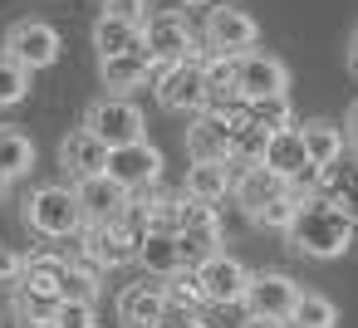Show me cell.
Returning a JSON list of instances; mask_svg holds the SVG:
<instances>
[{"label": "cell", "instance_id": "cell-1", "mask_svg": "<svg viewBox=\"0 0 358 328\" xmlns=\"http://www.w3.org/2000/svg\"><path fill=\"white\" fill-rule=\"evenodd\" d=\"M353 225H358V221H353V211H348L343 201H334V196H309V201H299L294 221L285 225V240H289V250H299V255H309V260H334V255L348 250Z\"/></svg>", "mask_w": 358, "mask_h": 328}, {"label": "cell", "instance_id": "cell-2", "mask_svg": "<svg viewBox=\"0 0 358 328\" xmlns=\"http://www.w3.org/2000/svg\"><path fill=\"white\" fill-rule=\"evenodd\" d=\"M148 230H152L148 206H128V211H123V216H113V221H89L84 260H94L99 269L128 264V260H138V250H143V235H148Z\"/></svg>", "mask_w": 358, "mask_h": 328}, {"label": "cell", "instance_id": "cell-3", "mask_svg": "<svg viewBox=\"0 0 358 328\" xmlns=\"http://www.w3.org/2000/svg\"><path fill=\"white\" fill-rule=\"evenodd\" d=\"M206 98H211V84H206V64L196 54L157 69V103L162 108H172V113H201Z\"/></svg>", "mask_w": 358, "mask_h": 328}, {"label": "cell", "instance_id": "cell-4", "mask_svg": "<svg viewBox=\"0 0 358 328\" xmlns=\"http://www.w3.org/2000/svg\"><path fill=\"white\" fill-rule=\"evenodd\" d=\"M25 221H30V230H40V235H50V240L79 235V225H84L79 191H69V186H40V191L30 196V206H25Z\"/></svg>", "mask_w": 358, "mask_h": 328}, {"label": "cell", "instance_id": "cell-5", "mask_svg": "<svg viewBox=\"0 0 358 328\" xmlns=\"http://www.w3.org/2000/svg\"><path fill=\"white\" fill-rule=\"evenodd\" d=\"M177 245H182V264H201L206 255H216V245H221L216 201H196V196L182 201V230H177Z\"/></svg>", "mask_w": 358, "mask_h": 328}, {"label": "cell", "instance_id": "cell-6", "mask_svg": "<svg viewBox=\"0 0 358 328\" xmlns=\"http://www.w3.org/2000/svg\"><path fill=\"white\" fill-rule=\"evenodd\" d=\"M84 128H89L94 137H103L108 147H123V142H138V137H143V108L113 94V98H99V103L89 108Z\"/></svg>", "mask_w": 358, "mask_h": 328}, {"label": "cell", "instance_id": "cell-7", "mask_svg": "<svg viewBox=\"0 0 358 328\" xmlns=\"http://www.w3.org/2000/svg\"><path fill=\"white\" fill-rule=\"evenodd\" d=\"M187 152L192 162H231L236 152V123L221 108H201L187 128Z\"/></svg>", "mask_w": 358, "mask_h": 328}, {"label": "cell", "instance_id": "cell-8", "mask_svg": "<svg viewBox=\"0 0 358 328\" xmlns=\"http://www.w3.org/2000/svg\"><path fill=\"white\" fill-rule=\"evenodd\" d=\"M157 172H162V152H157L148 137L123 142V147H108V177H113V181H123L128 191L152 186V181H157Z\"/></svg>", "mask_w": 358, "mask_h": 328}, {"label": "cell", "instance_id": "cell-9", "mask_svg": "<svg viewBox=\"0 0 358 328\" xmlns=\"http://www.w3.org/2000/svg\"><path fill=\"white\" fill-rule=\"evenodd\" d=\"M255 40H260V25L250 20V10L216 6L206 15V45L216 54H245V50H255Z\"/></svg>", "mask_w": 358, "mask_h": 328}, {"label": "cell", "instance_id": "cell-10", "mask_svg": "<svg viewBox=\"0 0 358 328\" xmlns=\"http://www.w3.org/2000/svg\"><path fill=\"white\" fill-rule=\"evenodd\" d=\"M6 54H15L30 74H35V69H50V64L59 59V35H55V25H45V20H20V25H10V35H6Z\"/></svg>", "mask_w": 358, "mask_h": 328}, {"label": "cell", "instance_id": "cell-11", "mask_svg": "<svg viewBox=\"0 0 358 328\" xmlns=\"http://www.w3.org/2000/svg\"><path fill=\"white\" fill-rule=\"evenodd\" d=\"M294 299H299V284H294L289 274H250L241 304H245L250 313H260V318H285V323H289Z\"/></svg>", "mask_w": 358, "mask_h": 328}, {"label": "cell", "instance_id": "cell-12", "mask_svg": "<svg viewBox=\"0 0 358 328\" xmlns=\"http://www.w3.org/2000/svg\"><path fill=\"white\" fill-rule=\"evenodd\" d=\"M236 89H241L245 98H275V94H285V89H289V74H285V64H280V59L245 50V54L236 59Z\"/></svg>", "mask_w": 358, "mask_h": 328}, {"label": "cell", "instance_id": "cell-13", "mask_svg": "<svg viewBox=\"0 0 358 328\" xmlns=\"http://www.w3.org/2000/svg\"><path fill=\"white\" fill-rule=\"evenodd\" d=\"M196 274H201V289H206L211 304H241V299H245L250 274H245L241 260H231V255L216 250V255H206V260L196 264Z\"/></svg>", "mask_w": 358, "mask_h": 328}, {"label": "cell", "instance_id": "cell-14", "mask_svg": "<svg viewBox=\"0 0 358 328\" xmlns=\"http://www.w3.org/2000/svg\"><path fill=\"white\" fill-rule=\"evenodd\" d=\"M143 45H148V54H152L157 64H177V59L192 54V30H187L182 15H148Z\"/></svg>", "mask_w": 358, "mask_h": 328}, {"label": "cell", "instance_id": "cell-15", "mask_svg": "<svg viewBox=\"0 0 358 328\" xmlns=\"http://www.w3.org/2000/svg\"><path fill=\"white\" fill-rule=\"evenodd\" d=\"M59 167H64L74 181L108 172V142H103V137H94L89 128H74V133L59 142Z\"/></svg>", "mask_w": 358, "mask_h": 328}, {"label": "cell", "instance_id": "cell-16", "mask_svg": "<svg viewBox=\"0 0 358 328\" xmlns=\"http://www.w3.org/2000/svg\"><path fill=\"white\" fill-rule=\"evenodd\" d=\"M289 191V181L280 177V172H270L265 162H250V167H241V177H236V201H241V211L255 221L275 196H285Z\"/></svg>", "mask_w": 358, "mask_h": 328}, {"label": "cell", "instance_id": "cell-17", "mask_svg": "<svg viewBox=\"0 0 358 328\" xmlns=\"http://www.w3.org/2000/svg\"><path fill=\"white\" fill-rule=\"evenodd\" d=\"M74 191H79L84 221H113V216H123V211H128V186H123V181H113L108 172L84 177Z\"/></svg>", "mask_w": 358, "mask_h": 328}, {"label": "cell", "instance_id": "cell-18", "mask_svg": "<svg viewBox=\"0 0 358 328\" xmlns=\"http://www.w3.org/2000/svg\"><path fill=\"white\" fill-rule=\"evenodd\" d=\"M157 69H162V64H157L148 50H133V54H108V59L99 64L103 89H113V94H128V89L152 84V79H157Z\"/></svg>", "mask_w": 358, "mask_h": 328}, {"label": "cell", "instance_id": "cell-19", "mask_svg": "<svg viewBox=\"0 0 358 328\" xmlns=\"http://www.w3.org/2000/svg\"><path fill=\"white\" fill-rule=\"evenodd\" d=\"M265 167L280 172L285 181H299V177L314 167V162H309V147H304V133H299V128H280V133H270Z\"/></svg>", "mask_w": 358, "mask_h": 328}, {"label": "cell", "instance_id": "cell-20", "mask_svg": "<svg viewBox=\"0 0 358 328\" xmlns=\"http://www.w3.org/2000/svg\"><path fill=\"white\" fill-rule=\"evenodd\" d=\"M162 308H167V289L152 284V279H148V284H133V289L118 294V318H123L128 328H157Z\"/></svg>", "mask_w": 358, "mask_h": 328}, {"label": "cell", "instance_id": "cell-21", "mask_svg": "<svg viewBox=\"0 0 358 328\" xmlns=\"http://www.w3.org/2000/svg\"><path fill=\"white\" fill-rule=\"evenodd\" d=\"M94 50H99V59L148 50V45H143V25H128V20H118V15H103V20L94 25Z\"/></svg>", "mask_w": 358, "mask_h": 328}, {"label": "cell", "instance_id": "cell-22", "mask_svg": "<svg viewBox=\"0 0 358 328\" xmlns=\"http://www.w3.org/2000/svg\"><path fill=\"white\" fill-rule=\"evenodd\" d=\"M138 260L148 264V274H152V279H167V274H177V269H182V245H177V235H172V230H148V235H143Z\"/></svg>", "mask_w": 358, "mask_h": 328}, {"label": "cell", "instance_id": "cell-23", "mask_svg": "<svg viewBox=\"0 0 358 328\" xmlns=\"http://www.w3.org/2000/svg\"><path fill=\"white\" fill-rule=\"evenodd\" d=\"M299 133H304V147H309V162H314V167H334V162L343 157V128H338V123L309 118Z\"/></svg>", "mask_w": 358, "mask_h": 328}, {"label": "cell", "instance_id": "cell-24", "mask_svg": "<svg viewBox=\"0 0 358 328\" xmlns=\"http://www.w3.org/2000/svg\"><path fill=\"white\" fill-rule=\"evenodd\" d=\"M59 294H45V289H30V284H15V313L25 318V323H35V328H50L55 323V313H59Z\"/></svg>", "mask_w": 358, "mask_h": 328}, {"label": "cell", "instance_id": "cell-25", "mask_svg": "<svg viewBox=\"0 0 358 328\" xmlns=\"http://www.w3.org/2000/svg\"><path fill=\"white\" fill-rule=\"evenodd\" d=\"M30 167H35V142H30L25 133H15V128H0V172L15 181V177H25Z\"/></svg>", "mask_w": 358, "mask_h": 328}, {"label": "cell", "instance_id": "cell-26", "mask_svg": "<svg viewBox=\"0 0 358 328\" xmlns=\"http://www.w3.org/2000/svg\"><path fill=\"white\" fill-rule=\"evenodd\" d=\"M231 191V172H226V162H196L192 167V177H187V196H196V201H221Z\"/></svg>", "mask_w": 358, "mask_h": 328}, {"label": "cell", "instance_id": "cell-27", "mask_svg": "<svg viewBox=\"0 0 358 328\" xmlns=\"http://www.w3.org/2000/svg\"><path fill=\"white\" fill-rule=\"evenodd\" d=\"M64 269H69V260H59V255H35V260H25V274H20L15 284L45 289V294H59V284H64Z\"/></svg>", "mask_w": 358, "mask_h": 328}, {"label": "cell", "instance_id": "cell-28", "mask_svg": "<svg viewBox=\"0 0 358 328\" xmlns=\"http://www.w3.org/2000/svg\"><path fill=\"white\" fill-rule=\"evenodd\" d=\"M289 323H294V328H334V323H338V308H334L324 294H304V289H299Z\"/></svg>", "mask_w": 358, "mask_h": 328}, {"label": "cell", "instance_id": "cell-29", "mask_svg": "<svg viewBox=\"0 0 358 328\" xmlns=\"http://www.w3.org/2000/svg\"><path fill=\"white\" fill-rule=\"evenodd\" d=\"M162 289H167V299H172V304H182V308H192V313H196L201 304H211V299H206V289H201V274H196L192 264H182L177 274H167V284H162Z\"/></svg>", "mask_w": 358, "mask_h": 328}, {"label": "cell", "instance_id": "cell-30", "mask_svg": "<svg viewBox=\"0 0 358 328\" xmlns=\"http://www.w3.org/2000/svg\"><path fill=\"white\" fill-rule=\"evenodd\" d=\"M30 94V69L15 54H0V108H10Z\"/></svg>", "mask_w": 358, "mask_h": 328}, {"label": "cell", "instance_id": "cell-31", "mask_svg": "<svg viewBox=\"0 0 358 328\" xmlns=\"http://www.w3.org/2000/svg\"><path fill=\"white\" fill-rule=\"evenodd\" d=\"M265 147H270V128H260V123L245 118V123L236 128V152H231V157H236L241 167H250V162H265Z\"/></svg>", "mask_w": 358, "mask_h": 328}, {"label": "cell", "instance_id": "cell-32", "mask_svg": "<svg viewBox=\"0 0 358 328\" xmlns=\"http://www.w3.org/2000/svg\"><path fill=\"white\" fill-rule=\"evenodd\" d=\"M99 264L89 260V264H69L64 269V284H59V299H84V304H94L99 299V274H94Z\"/></svg>", "mask_w": 358, "mask_h": 328}, {"label": "cell", "instance_id": "cell-33", "mask_svg": "<svg viewBox=\"0 0 358 328\" xmlns=\"http://www.w3.org/2000/svg\"><path fill=\"white\" fill-rule=\"evenodd\" d=\"M250 123H260V128H270V133L289 128V98H285V94H275V98H250Z\"/></svg>", "mask_w": 358, "mask_h": 328}, {"label": "cell", "instance_id": "cell-34", "mask_svg": "<svg viewBox=\"0 0 358 328\" xmlns=\"http://www.w3.org/2000/svg\"><path fill=\"white\" fill-rule=\"evenodd\" d=\"M294 211H299V196H294V191H285V196H275V201L255 216V225H265V230H285V225L294 221Z\"/></svg>", "mask_w": 358, "mask_h": 328}, {"label": "cell", "instance_id": "cell-35", "mask_svg": "<svg viewBox=\"0 0 358 328\" xmlns=\"http://www.w3.org/2000/svg\"><path fill=\"white\" fill-rule=\"evenodd\" d=\"M50 328H94V304H84V299H64Z\"/></svg>", "mask_w": 358, "mask_h": 328}, {"label": "cell", "instance_id": "cell-36", "mask_svg": "<svg viewBox=\"0 0 358 328\" xmlns=\"http://www.w3.org/2000/svg\"><path fill=\"white\" fill-rule=\"evenodd\" d=\"M108 15H118L128 25H148V0H108Z\"/></svg>", "mask_w": 358, "mask_h": 328}, {"label": "cell", "instance_id": "cell-37", "mask_svg": "<svg viewBox=\"0 0 358 328\" xmlns=\"http://www.w3.org/2000/svg\"><path fill=\"white\" fill-rule=\"evenodd\" d=\"M25 274V255H15V250H0V284H15Z\"/></svg>", "mask_w": 358, "mask_h": 328}, {"label": "cell", "instance_id": "cell-38", "mask_svg": "<svg viewBox=\"0 0 358 328\" xmlns=\"http://www.w3.org/2000/svg\"><path fill=\"white\" fill-rule=\"evenodd\" d=\"M245 328H285V318H260V313H250Z\"/></svg>", "mask_w": 358, "mask_h": 328}, {"label": "cell", "instance_id": "cell-39", "mask_svg": "<svg viewBox=\"0 0 358 328\" xmlns=\"http://www.w3.org/2000/svg\"><path fill=\"white\" fill-rule=\"evenodd\" d=\"M348 128H353V147H358V103L348 108Z\"/></svg>", "mask_w": 358, "mask_h": 328}, {"label": "cell", "instance_id": "cell-40", "mask_svg": "<svg viewBox=\"0 0 358 328\" xmlns=\"http://www.w3.org/2000/svg\"><path fill=\"white\" fill-rule=\"evenodd\" d=\"M6 186H10V177H6V172H0V201H6Z\"/></svg>", "mask_w": 358, "mask_h": 328}, {"label": "cell", "instance_id": "cell-41", "mask_svg": "<svg viewBox=\"0 0 358 328\" xmlns=\"http://www.w3.org/2000/svg\"><path fill=\"white\" fill-rule=\"evenodd\" d=\"M182 328H206V323H201V318H192V323H182Z\"/></svg>", "mask_w": 358, "mask_h": 328}, {"label": "cell", "instance_id": "cell-42", "mask_svg": "<svg viewBox=\"0 0 358 328\" xmlns=\"http://www.w3.org/2000/svg\"><path fill=\"white\" fill-rule=\"evenodd\" d=\"M353 64H358V40H353Z\"/></svg>", "mask_w": 358, "mask_h": 328}]
</instances>
